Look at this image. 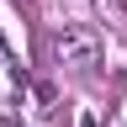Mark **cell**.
Returning <instances> with one entry per match:
<instances>
[{
    "mask_svg": "<svg viewBox=\"0 0 127 127\" xmlns=\"http://www.w3.org/2000/svg\"><path fill=\"white\" fill-rule=\"evenodd\" d=\"M48 48H53V58L64 69H90V64L101 58V42H95V32H85V27H58Z\"/></svg>",
    "mask_w": 127,
    "mask_h": 127,
    "instance_id": "6da1fadb",
    "label": "cell"
},
{
    "mask_svg": "<svg viewBox=\"0 0 127 127\" xmlns=\"http://www.w3.org/2000/svg\"><path fill=\"white\" fill-rule=\"evenodd\" d=\"M79 127H101V117H95V111H90V117H85V122H79Z\"/></svg>",
    "mask_w": 127,
    "mask_h": 127,
    "instance_id": "7a4b0ae2",
    "label": "cell"
},
{
    "mask_svg": "<svg viewBox=\"0 0 127 127\" xmlns=\"http://www.w3.org/2000/svg\"><path fill=\"white\" fill-rule=\"evenodd\" d=\"M0 53H5V37H0Z\"/></svg>",
    "mask_w": 127,
    "mask_h": 127,
    "instance_id": "3957f363",
    "label": "cell"
}]
</instances>
